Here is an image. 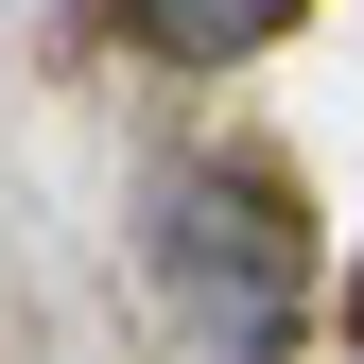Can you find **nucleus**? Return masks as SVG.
I'll return each mask as SVG.
<instances>
[{"instance_id":"nucleus-1","label":"nucleus","mask_w":364,"mask_h":364,"mask_svg":"<svg viewBox=\"0 0 364 364\" xmlns=\"http://www.w3.org/2000/svg\"><path fill=\"white\" fill-rule=\"evenodd\" d=\"M139 260L173 295V330L208 364H295L312 330V225H295V173L260 156H173L139 191Z\"/></svg>"},{"instance_id":"nucleus-2","label":"nucleus","mask_w":364,"mask_h":364,"mask_svg":"<svg viewBox=\"0 0 364 364\" xmlns=\"http://www.w3.org/2000/svg\"><path fill=\"white\" fill-rule=\"evenodd\" d=\"M278 18H295V0H139V35H156L173 70H225V53H260Z\"/></svg>"},{"instance_id":"nucleus-3","label":"nucleus","mask_w":364,"mask_h":364,"mask_svg":"<svg viewBox=\"0 0 364 364\" xmlns=\"http://www.w3.org/2000/svg\"><path fill=\"white\" fill-rule=\"evenodd\" d=\"M347 330H364V295H347Z\"/></svg>"}]
</instances>
